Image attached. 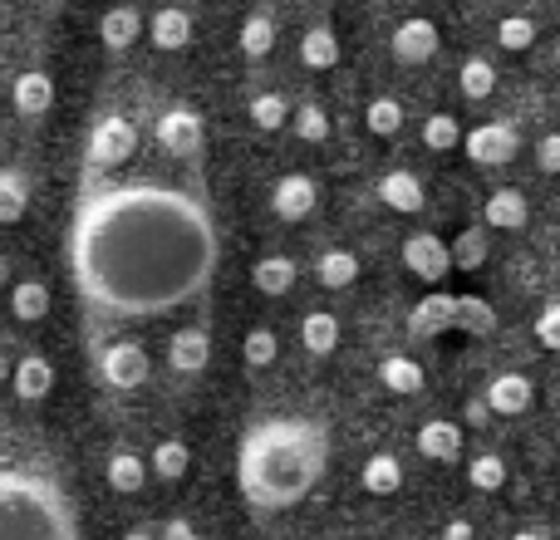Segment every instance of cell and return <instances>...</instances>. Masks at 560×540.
Masks as SVG:
<instances>
[{
  "label": "cell",
  "instance_id": "8",
  "mask_svg": "<svg viewBox=\"0 0 560 540\" xmlns=\"http://www.w3.org/2000/svg\"><path fill=\"white\" fill-rule=\"evenodd\" d=\"M487 403H492L497 418H522L536 408V384L526 374H516V368H506V374H497L492 384H487Z\"/></svg>",
  "mask_w": 560,
  "mask_h": 540
},
{
  "label": "cell",
  "instance_id": "39",
  "mask_svg": "<svg viewBox=\"0 0 560 540\" xmlns=\"http://www.w3.org/2000/svg\"><path fill=\"white\" fill-rule=\"evenodd\" d=\"M252 124L266 128V133H276V128L290 124V104L280 94H256L252 98Z\"/></svg>",
  "mask_w": 560,
  "mask_h": 540
},
{
  "label": "cell",
  "instance_id": "36",
  "mask_svg": "<svg viewBox=\"0 0 560 540\" xmlns=\"http://www.w3.org/2000/svg\"><path fill=\"white\" fill-rule=\"evenodd\" d=\"M25 207H30L25 177H20V173H0V226L20 222V216H25Z\"/></svg>",
  "mask_w": 560,
  "mask_h": 540
},
{
  "label": "cell",
  "instance_id": "48",
  "mask_svg": "<svg viewBox=\"0 0 560 540\" xmlns=\"http://www.w3.org/2000/svg\"><path fill=\"white\" fill-rule=\"evenodd\" d=\"M512 540H546V531H516Z\"/></svg>",
  "mask_w": 560,
  "mask_h": 540
},
{
  "label": "cell",
  "instance_id": "17",
  "mask_svg": "<svg viewBox=\"0 0 560 540\" xmlns=\"http://www.w3.org/2000/svg\"><path fill=\"white\" fill-rule=\"evenodd\" d=\"M378 384H384L388 394H398V398H413V394H423L428 374H423V364H418V359L388 354V359H378Z\"/></svg>",
  "mask_w": 560,
  "mask_h": 540
},
{
  "label": "cell",
  "instance_id": "29",
  "mask_svg": "<svg viewBox=\"0 0 560 540\" xmlns=\"http://www.w3.org/2000/svg\"><path fill=\"white\" fill-rule=\"evenodd\" d=\"M457 329L472 339H487L497 329V309L482 295H457Z\"/></svg>",
  "mask_w": 560,
  "mask_h": 540
},
{
  "label": "cell",
  "instance_id": "42",
  "mask_svg": "<svg viewBox=\"0 0 560 540\" xmlns=\"http://www.w3.org/2000/svg\"><path fill=\"white\" fill-rule=\"evenodd\" d=\"M242 354H246V364H252V368H266V364H276L280 339L271 334V329H252V334H246V344H242Z\"/></svg>",
  "mask_w": 560,
  "mask_h": 540
},
{
  "label": "cell",
  "instance_id": "30",
  "mask_svg": "<svg viewBox=\"0 0 560 540\" xmlns=\"http://www.w3.org/2000/svg\"><path fill=\"white\" fill-rule=\"evenodd\" d=\"M10 309H15V319H25V325L45 319V315H49V290H45V280H20V285L10 290Z\"/></svg>",
  "mask_w": 560,
  "mask_h": 540
},
{
  "label": "cell",
  "instance_id": "49",
  "mask_svg": "<svg viewBox=\"0 0 560 540\" xmlns=\"http://www.w3.org/2000/svg\"><path fill=\"white\" fill-rule=\"evenodd\" d=\"M124 540H153V531H128Z\"/></svg>",
  "mask_w": 560,
  "mask_h": 540
},
{
  "label": "cell",
  "instance_id": "43",
  "mask_svg": "<svg viewBox=\"0 0 560 540\" xmlns=\"http://www.w3.org/2000/svg\"><path fill=\"white\" fill-rule=\"evenodd\" d=\"M536 344L560 354V305H546L541 315H536Z\"/></svg>",
  "mask_w": 560,
  "mask_h": 540
},
{
  "label": "cell",
  "instance_id": "19",
  "mask_svg": "<svg viewBox=\"0 0 560 540\" xmlns=\"http://www.w3.org/2000/svg\"><path fill=\"white\" fill-rule=\"evenodd\" d=\"M153 45L167 49V55H173V49H187L192 45V15H187L183 5H163L153 15Z\"/></svg>",
  "mask_w": 560,
  "mask_h": 540
},
{
  "label": "cell",
  "instance_id": "13",
  "mask_svg": "<svg viewBox=\"0 0 560 540\" xmlns=\"http://www.w3.org/2000/svg\"><path fill=\"white\" fill-rule=\"evenodd\" d=\"M418 453H423L428 462L453 467L457 457H463V427L447 423V418H428V423L418 427Z\"/></svg>",
  "mask_w": 560,
  "mask_h": 540
},
{
  "label": "cell",
  "instance_id": "25",
  "mask_svg": "<svg viewBox=\"0 0 560 540\" xmlns=\"http://www.w3.org/2000/svg\"><path fill=\"white\" fill-rule=\"evenodd\" d=\"M138 30H143V20H138L133 5H114L104 20H98V39H104L108 49H128L138 39Z\"/></svg>",
  "mask_w": 560,
  "mask_h": 540
},
{
  "label": "cell",
  "instance_id": "32",
  "mask_svg": "<svg viewBox=\"0 0 560 540\" xmlns=\"http://www.w3.org/2000/svg\"><path fill=\"white\" fill-rule=\"evenodd\" d=\"M463 138H467V128L457 124L453 114H433L423 124V148H433V153H457V148H463Z\"/></svg>",
  "mask_w": 560,
  "mask_h": 540
},
{
  "label": "cell",
  "instance_id": "23",
  "mask_svg": "<svg viewBox=\"0 0 560 540\" xmlns=\"http://www.w3.org/2000/svg\"><path fill=\"white\" fill-rule=\"evenodd\" d=\"M300 64L305 69H335L339 64V35L329 25H315L300 35Z\"/></svg>",
  "mask_w": 560,
  "mask_h": 540
},
{
  "label": "cell",
  "instance_id": "33",
  "mask_svg": "<svg viewBox=\"0 0 560 540\" xmlns=\"http://www.w3.org/2000/svg\"><path fill=\"white\" fill-rule=\"evenodd\" d=\"M364 124H369V133H374V138H394L398 128H404V104H398V98H388V94L369 98Z\"/></svg>",
  "mask_w": 560,
  "mask_h": 540
},
{
  "label": "cell",
  "instance_id": "41",
  "mask_svg": "<svg viewBox=\"0 0 560 540\" xmlns=\"http://www.w3.org/2000/svg\"><path fill=\"white\" fill-rule=\"evenodd\" d=\"M59 0H0V30H15L35 15H49Z\"/></svg>",
  "mask_w": 560,
  "mask_h": 540
},
{
  "label": "cell",
  "instance_id": "14",
  "mask_svg": "<svg viewBox=\"0 0 560 540\" xmlns=\"http://www.w3.org/2000/svg\"><path fill=\"white\" fill-rule=\"evenodd\" d=\"M98 368H104V378L114 388H138L148 378V354H143V344H108Z\"/></svg>",
  "mask_w": 560,
  "mask_h": 540
},
{
  "label": "cell",
  "instance_id": "15",
  "mask_svg": "<svg viewBox=\"0 0 560 540\" xmlns=\"http://www.w3.org/2000/svg\"><path fill=\"white\" fill-rule=\"evenodd\" d=\"M167 359H173L177 374H202L207 359H212V339H207V329L183 325L173 339H167Z\"/></svg>",
  "mask_w": 560,
  "mask_h": 540
},
{
  "label": "cell",
  "instance_id": "31",
  "mask_svg": "<svg viewBox=\"0 0 560 540\" xmlns=\"http://www.w3.org/2000/svg\"><path fill=\"white\" fill-rule=\"evenodd\" d=\"M187 467H192V447H187L183 437H167V443L153 447V477L177 482V477H187Z\"/></svg>",
  "mask_w": 560,
  "mask_h": 540
},
{
  "label": "cell",
  "instance_id": "35",
  "mask_svg": "<svg viewBox=\"0 0 560 540\" xmlns=\"http://www.w3.org/2000/svg\"><path fill=\"white\" fill-rule=\"evenodd\" d=\"M497 45H502L506 55L532 49L536 45V20L532 15H502V20H497Z\"/></svg>",
  "mask_w": 560,
  "mask_h": 540
},
{
  "label": "cell",
  "instance_id": "28",
  "mask_svg": "<svg viewBox=\"0 0 560 540\" xmlns=\"http://www.w3.org/2000/svg\"><path fill=\"white\" fill-rule=\"evenodd\" d=\"M457 84H463V94L472 98V104H487L497 89V64H487L482 55L463 59V69H457Z\"/></svg>",
  "mask_w": 560,
  "mask_h": 540
},
{
  "label": "cell",
  "instance_id": "6",
  "mask_svg": "<svg viewBox=\"0 0 560 540\" xmlns=\"http://www.w3.org/2000/svg\"><path fill=\"white\" fill-rule=\"evenodd\" d=\"M388 45H394L398 64H428V59L443 49V35H438V25L428 15H408L404 25L394 30V39H388Z\"/></svg>",
  "mask_w": 560,
  "mask_h": 540
},
{
  "label": "cell",
  "instance_id": "22",
  "mask_svg": "<svg viewBox=\"0 0 560 540\" xmlns=\"http://www.w3.org/2000/svg\"><path fill=\"white\" fill-rule=\"evenodd\" d=\"M315 275L325 290H349L359 280V256L345 251V246H329V251L315 261Z\"/></svg>",
  "mask_w": 560,
  "mask_h": 540
},
{
  "label": "cell",
  "instance_id": "44",
  "mask_svg": "<svg viewBox=\"0 0 560 540\" xmlns=\"http://www.w3.org/2000/svg\"><path fill=\"white\" fill-rule=\"evenodd\" d=\"M536 167H541V173H551V177H560V128L536 143Z\"/></svg>",
  "mask_w": 560,
  "mask_h": 540
},
{
  "label": "cell",
  "instance_id": "5",
  "mask_svg": "<svg viewBox=\"0 0 560 540\" xmlns=\"http://www.w3.org/2000/svg\"><path fill=\"white\" fill-rule=\"evenodd\" d=\"M404 266L413 280H423V285H443L447 270H453V242H443V236L433 232H413L404 242Z\"/></svg>",
  "mask_w": 560,
  "mask_h": 540
},
{
  "label": "cell",
  "instance_id": "21",
  "mask_svg": "<svg viewBox=\"0 0 560 540\" xmlns=\"http://www.w3.org/2000/svg\"><path fill=\"white\" fill-rule=\"evenodd\" d=\"M49 104H55V84H49V74L25 69V74L15 79V108L25 118H39V114H49Z\"/></svg>",
  "mask_w": 560,
  "mask_h": 540
},
{
  "label": "cell",
  "instance_id": "45",
  "mask_svg": "<svg viewBox=\"0 0 560 540\" xmlns=\"http://www.w3.org/2000/svg\"><path fill=\"white\" fill-rule=\"evenodd\" d=\"M443 540H477V526L467 521V516H453V521L443 526Z\"/></svg>",
  "mask_w": 560,
  "mask_h": 540
},
{
  "label": "cell",
  "instance_id": "46",
  "mask_svg": "<svg viewBox=\"0 0 560 540\" xmlns=\"http://www.w3.org/2000/svg\"><path fill=\"white\" fill-rule=\"evenodd\" d=\"M487 418H497V413H492V403H487V398H472V403H467V423L482 427Z\"/></svg>",
  "mask_w": 560,
  "mask_h": 540
},
{
  "label": "cell",
  "instance_id": "4",
  "mask_svg": "<svg viewBox=\"0 0 560 540\" xmlns=\"http://www.w3.org/2000/svg\"><path fill=\"white\" fill-rule=\"evenodd\" d=\"M463 153H467V163H477V167H506L516 153H522V133H516L512 124H477V128H467V138H463Z\"/></svg>",
  "mask_w": 560,
  "mask_h": 540
},
{
  "label": "cell",
  "instance_id": "38",
  "mask_svg": "<svg viewBox=\"0 0 560 540\" xmlns=\"http://www.w3.org/2000/svg\"><path fill=\"white\" fill-rule=\"evenodd\" d=\"M290 128H295L300 143H325L329 138V114L319 104H300L295 114H290Z\"/></svg>",
  "mask_w": 560,
  "mask_h": 540
},
{
  "label": "cell",
  "instance_id": "1",
  "mask_svg": "<svg viewBox=\"0 0 560 540\" xmlns=\"http://www.w3.org/2000/svg\"><path fill=\"white\" fill-rule=\"evenodd\" d=\"M65 261L74 290L104 319H163L207 295L217 226L197 192L163 183L108 187L79 202Z\"/></svg>",
  "mask_w": 560,
  "mask_h": 540
},
{
  "label": "cell",
  "instance_id": "9",
  "mask_svg": "<svg viewBox=\"0 0 560 540\" xmlns=\"http://www.w3.org/2000/svg\"><path fill=\"white\" fill-rule=\"evenodd\" d=\"M408 329H413L418 339H438V334H447V329H457V295L428 290L413 305V315H408Z\"/></svg>",
  "mask_w": 560,
  "mask_h": 540
},
{
  "label": "cell",
  "instance_id": "2",
  "mask_svg": "<svg viewBox=\"0 0 560 540\" xmlns=\"http://www.w3.org/2000/svg\"><path fill=\"white\" fill-rule=\"evenodd\" d=\"M325 462V427L310 423V418H271V423L246 433L242 457H236V482H242V496L256 512H285V506L305 502L315 492Z\"/></svg>",
  "mask_w": 560,
  "mask_h": 540
},
{
  "label": "cell",
  "instance_id": "11",
  "mask_svg": "<svg viewBox=\"0 0 560 540\" xmlns=\"http://www.w3.org/2000/svg\"><path fill=\"white\" fill-rule=\"evenodd\" d=\"M158 143L173 157H192L197 148H202V118H197L192 108H167V114L158 118Z\"/></svg>",
  "mask_w": 560,
  "mask_h": 540
},
{
  "label": "cell",
  "instance_id": "47",
  "mask_svg": "<svg viewBox=\"0 0 560 540\" xmlns=\"http://www.w3.org/2000/svg\"><path fill=\"white\" fill-rule=\"evenodd\" d=\"M163 540H197V531H192V521H183V516H177V521L163 526Z\"/></svg>",
  "mask_w": 560,
  "mask_h": 540
},
{
  "label": "cell",
  "instance_id": "40",
  "mask_svg": "<svg viewBox=\"0 0 560 540\" xmlns=\"http://www.w3.org/2000/svg\"><path fill=\"white\" fill-rule=\"evenodd\" d=\"M271 45H276V25H271V15H252L242 25V49L252 59H261V55H271Z\"/></svg>",
  "mask_w": 560,
  "mask_h": 540
},
{
  "label": "cell",
  "instance_id": "18",
  "mask_svg": "<svg viewBox=\"0 0 560 540\" xmlns=\"http://www.w3.org/2000/svg\"><path fill=\"white\" fill-rule=\"evenodd\" d=\"M49 388H55V368H49L45 354H25L15 364V398H25V403H39V398H49Z\"/></svg>",
  "mask_w": 560,
  "mask_h": 540
},
{
  "label": "cell",
  "instance_id": "24",
  "mask_svg": "<svg viewBox=\"0 0 560 540\" xmlns=\"http://www.w3.org/2000/svg\"><path fill=\"white\" fill-rule=\"evenodd\" d=\"M359 477H364V492L369 496H394L398 486H404V462H398L394 453H374Z\"/></svg>",
  "mask_w": 560,
  "mask_h": 540
},
{
  "label": "cell",
  "instance_id": "12",
  "mask_svg": "<svg viewBox=\"0 0 560 540\" xmlns=\"http://www.w3.org/2000/svg\"><path fill=\"white\" fill-rule=\"evenodd\" d=\"M378 202H384L388 212H398V216H418L428 207V192H423V183H418L408 167H394V173L378 177Z\"/></svg>",
  "mask_w": 560,
  "mask_h": 540
},
{
  "label": "cell",
  "instance_id": "51",
  "mask_svg": "<svg viewBox=\"0 0 560 540\" xmlns=\"http://www.w3.org/2000/svg\"><path fill=\"white\" fill-rule=\"evenodd\" d=\"M5 275H10V270H5V261H0V285H5Z\"/></svg>",
  "mask_w": 560,
  "mask_h": 540
},
{
  "label": "cell",
  "instance_id": "7",
  "mask_svg": "<svg viewBox=\"0 0 560 540\" xmlns=\"http://www.w3.org/2000/svg\"><path fill=\"white\" fill-rule=\"evenodd\" d=\"M133 148H138V128L128 124V118H104V124L94 128V138H89V163L118 167L133 157Z\"/></svg>",
  "mask_w": 560,
  "mask_h": 540
},
{
  "label": "cell",
  "instance_id": "20",
  "mask_svg": "<svg viewBox=\"0 0 560 540\" xmlns=\"http://www.w3.org/2000/svg\"><path fill=\"white\" fill-rule=\"evenodd\" d=\"M300 344H305L315 359L335 354L339 349V319L329 315V309H310V315L300 319Z\"/></svg>",
  "mask_w": 560,
  "mask_h": 540
},
{
  "label": "cell",
  "instance_id": "50",
  "mask_svg": "<svg viewBox=\"0 0 560 540\" xmlns=\"http://www.w3.org/2000/svg\"><path fill=\"white\" fill-rule=\"evenodd\" d=\"M5 374H10V368H5V354H0V384H5Z\"/></svg>",
  "mask_w": 560,
  "mask_h": 540
},
{
  "label": "cell",
  "instance_id": "3",
  "mask_svg": "<svg viewBox=\"0 0 560 540\" xmlns=\"http://www.w3.org/2000/svg\"><path fill=\"white\" fill-rule=\"evenodd\" d=\"M0 540H79V521L59 482L30 467H0Z\"/></svg>",
  "mask_w": 560,
  "mask_h": 540
},
{
  "label": "cell",
  "instance_id": "26",
  "mask_svg": "<svg viewBox=\"0 0 560 540\" xmlns=\"http://www.w3.org/2000/svg\"><path fill=\"white\" fill-rule=\"evenodd\" d=\"M487 256H492L487 226H467V232L453 236V270H482Z\"/></svg>",
  "mask_w": 560,
  "mask_h": 540
},
{
  "label": "cell",
  "instance_id": "10",
  "mask_svg": "<svg viewBox=\"0 0 560 540\" xmlns=\"http://www.w3.org/2000/svg\"><path fill=\"white\" fill-rule=\"evenodd\" d=\"M315 202H319V187H315V177H305V173H285L271 192V207L280 222H305V216L315 212Z\"/></svg>",
  "mask_w": 560,
  "mask_h": 540
},
{
  "label": "cell",
  "instance_id": "34",
  "mask_svg": "<svg viewBox=\"0 0 560 540\" xmlns=\"http://www.w3.org/2000/svg\"><path fill=\"white\" fill-rule=\"evenodd\" d=\"M148 482V462L133 453H114L108 457V486L114 492H138V486Z\"/></svg>",
  "mask_w": 560,
  "mask_h": 540
},
{
  "label": "cell",
  "instance_id": "27",
  "mask_svg": "<svg viewBox=\"0 0 560 540\" xmlns=\"http://www.w3.org/2000/svg\"><path fill=\"white\" fill-rule=\"evenodd\" d=\"M252 280L261 295H290V285H295V261H290V256H266V261H256Z\"/></svg>",
  "mask_w": 560,
  "mask_h": 540
},
{
  "label": "cell",
  "instance_id": "37",
  "mask_svg": "<svg viewBox=\"0 0 560 540\" xmlns=\"http://www.w3.org/2000/svg\"><path fill=\"white\" fill-rule=\"evenodd\" d=\"M467 482H472L477 492H502L506 486V462L497 453H477L472 462H467Z\"/></svg>",
  "mask_w": 560,
  "mask_h": 540
},
{
  "label": "cell",
  "instance_id": "16",
  "mask_svg": "<svg viewBox=\"0 0 560 540\" xmlns=\"http://www.w3.org/2000/svg\"><path fill=\"white\" fill-rule=\"evenodd\" d=\"M526 222H532V202H526V192H516V187H497V192L487 197V232H522Z\"/></svg>",
  "mask_w": 560,
  "mask_h": 540
}]
</instances>
